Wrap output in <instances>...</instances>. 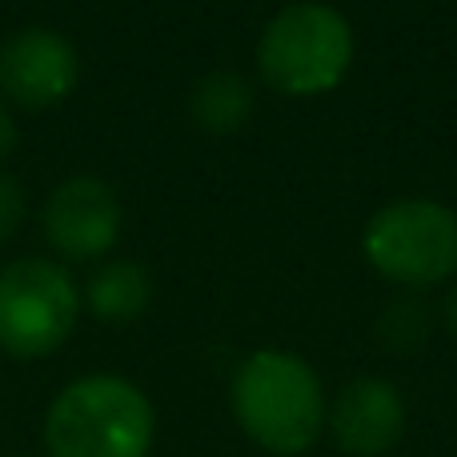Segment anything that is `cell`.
I'll use <instances>...</instances> for the list:
<instances>
[{
    "instance_id": "cell-5",
    "label": "cell",
    "mask_w": 457,
    "mask_h": 457,
    "mask_svg": "<svg viewBox=\"0 0 457 457\" xmlns=\"http://www.w3.org/2000/svg\"><path fill=\"white\" fill-rule=\"evenodd\" d=\"M80 313L72 277L56 261L24 257L0 269V349L21 361L48 357L69 341Z\"/></svg>"
},
{
    "instance_id": "cell-9",
    "label": "cell",
    "mask_w": 457,
    "mask_h": 457,
    "mask_svg": "<svg viewBox=\"0 0 457 457\" xmlns=\"http://www.w3.org/2000/svg\"><path fill=\"white\" fill-rule=\"evenodd\" d=\"M88 309L109 325H129L149 309L153 301V277L137 261H109L101 273L88 281L85 293Z\"/></svg>"
},
{
    "instance_id": "cell-4",
    "label": "cell",
    "mask_w": 457,
    "mask_h": 457,
    "mask_svg": "<svg viewBox=\"0 0 457 457\" xmlns=\"http://www.w3.org/2000/svg\"><path fill=\"white\" fill-rule=\"evenodd\" d=\"M365 261L397 285H437L457 273V213L405 197L378 209L361 233Z\"/></svg>"
},
{
    "instance_id": "cell-14",
    "label": "cell",
    "mask_w": 457,
    "mask_h": 457,
    "mask_svg": "<svg viewBox=\"0 0 457 457\" xmlns=\"http://www.w3.org/2000/svg\"><path fill=\"white\" fill-rule=\"evenodd\" d=\"M445 325H450V333L457 337V289L450 293V301H445Z\"/></svg>"
},
{
    "instance_id": "cell-3",
    "label": "cell",
    "mask_w": 457,
    "mask_h": 457,
    "mask_svg": "<svg viewBox=\"0 0 457 457\" xmlns=\"http://www.w3.org/2000/svg\"><path fill=\"white\" fill-rule=\"evenodd\" d=\"M353 61V29L329 4L301 0L265 24L257 40V69L285 96H321L341 85Z\"/></svg>"
},
{
    "instance_id": "cell-10",
    "label": "cell",
    "mask_w": 457,
    "mask_h": 457,
    "mask_svg": "<svg viewBox=\"0 0 457 457\" xmlns=\"http://www.w3.org/2000/svg\"><path fill=\"white\" fill-rule=\"evenodd\" d=\"M189 112L205 133H237L253 117V88L241 72H209L193 85Z\"/></svg>"
},
{
    "instance_id": "cell-12",
    "label": "cell",
    "mask_w": 457,
    "mask_h": 457,
    "mask_svg": "<svg viewBox=\"0 0 457 457\" xmlns=\"http://www.w3.org/2000/svg\"><path fill=\"white\" fill-rule=\"evenodd\" d=\"M21 217H24V193H21V185H16V177L0 173V241H8V237L16 233Z\"/></svg>"
},
{
    "instance_id": "cell-2",
    "label": "cell",
    "mask_w": 457,
    "mask_h": 457,
    "mask_svg": "<svg viewBox=\"0 0 457 457\" xmlns=\"http://www.w3.org/2000/svg\"><path fill=\"white\" fill-rule=\"evenodd\" d=\"M153 402L117 373H93L56 394L45 418L48 457H149Z\"/></svg>"
},
{
    "instance_id": "cell-6",
    "label": "cell",
    "mask_w": 457,
    "mask_h": 457,
    "mask_svg": "<svg viewBox=\"0 0 457 457\" xmlns=\"http://www.w3.org/2000/svg\"><path fill=\"white\" fill-rule=\"evenodd\" d=\"M125 213L101 177H69L56 185L45 205V237L56 253L72 261H93L117 245Z\"/></svg>"
},
{
    "instance_id": "cell-1",
    "label": "cell",
    "mask_w": 457,
    "mask_h": 457,
    "mask_svg": "<svg viewBox=\"0 0 457 457\" xmlns=\"http://www.w3.org/2000/svg\"><path fill=\"white\" fill-rule=\"evenodd\" d=\"M233 418L249 442L277 457H297L321 437L329 405L313 365L285 349H257L228 389Z\"/></svg>"
},
{
    "instance_id": "cell-7",
    "label": "cell",
    "mask_w": 457,
    "mask_h": 457,
    "mask_svg": "<svg viewBox=\"0 0 457 457\" xmlns=\"http://www.w3.org/2000/svg\"><path fill=\"white\" fill-rule=\"evenodd\" d=\"M77 48L53 29H24L0 48V93L24 109H48L77 88Z\"/></svg>"
},
{
    "instance_id": "cell-13",
    "label": "cell",
    "mask_w": 457,
    "mask_h": 457,
    "mask_svg": "<svg viewBox=\"0 0 457 457\" xmlns=\"http://www.w3.org/2000/svg\"><path fill=\"white\" fill-rule=\"evenodd\" d=\"M16 141H21V129H16V120H12V112L0 104V161L8 157V153L16 149Z\"/></svg>"
},
{
    "instance_id": "cell-11",
    "label": "cell",
    "mask_w": 457,
    "mask_h": 457,
    "mask_svg": "<svg viewBox=\"0 0 457 457\" xmlns=\"http://www.w3.org/2000/svg\"><path fill=\"white\" fill-rule=\"evenodd\" d=\"M426 329H429V309L413 297L394 301V305L386 309V317H381V337H386V345L394 349V353L397 349H413L426 337Z\"/></svg>"
},
{
    "instance_id": "cell-8",
    "label": "cell",
    "mask_w": 457,
    "mask_h": 457,
    "mask_svg": "<svg viewBox=\"0 0 457 457\" xmlns=\"http://www.w3.org/2000/svg\"><path fill=\"white\" fill-rule=\"evenodd\" d=\"M333 442L349 457H386L405 434V402L381 378H353L325 418Z\"/></svg>"
}]
</instances>
